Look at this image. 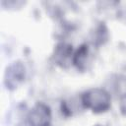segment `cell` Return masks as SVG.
<instances>
[{
  "label": "cell",
  "instance_id": "obj_2",
  "mask_svg": "<svg viewBox=\"0 0 126 126\" xmlns=\"http://www.w3.org/2000/svg\"><path fill=\"white\" fill-rule=\"evenodd\" d=\"M52 113L50 107L44 102H35L27 113L29 126H50Z\"/></svg>",
  "mask_w": 126,
  "mask_h": 126
},
{
  "label": "cell",
  "instance_id": "obj_7",
  "mask_svg": "<svg viewBox=\"0 0 126 126\" xmlns=\"http://www.w3.org/2000/svg\"><path fill=\"white\" fill-rule=\"evenodd\" d=\"M62 112L66 116H72L79 111V109H85L82 103L81 95L79 98H69L67 100H63L61 103Z\"/></svg>",
  "mask_w": 126,
  "mask_h": 126
},
{
  "label": "cell",
  "instance_id": "obj_1",
  "mask_svg": "<svg viewBox=\"0 0 126 126\" xmlns=\"http://www.w3.org/2000/svg\"><path fill=\"white\" fill-rule=\"evenodd\" d=\"M82 103L85 109L94 113H102L107 111L111 106V95L103 88L94 87L85 91L81 94Z\"/></svg>",
  "mask_w": 126,
  "mask_h": 126
},
{
  "label": "cell",
  "instance_id": "obj_3",
  "mask_svg": "<svg viewBox=\"0 0 126 126\" xmlns=\"http://www.w3.org/2000/svg\"><path fill=\"white\" fill-rule=\"evenodd\" d=\"M26 78V68L21 61H14L7 66L4 73V85L9 90L17 89Z\"/></svg>",
  "mask_w": 126,
  "mask_h": 126
},
{
  "label": "cell",
  "instance_id": "obj_8",
  "mask_svg": "<svg viewBox=\"0 0 126 126\" xmlns=\"http://www.w3.org/2000/svg\"><path fill=\"white\" fill-rule=\"evenodd\" d=\"M119 109L121 114L126 116V93L123 94L119 98Z\"/></svg>",
  "mask_w": 126,
  "mask_h": 126
},
{
  "label": "cell",
  "instance_id": "obj_4",
  "mask_svg": "<svg viewBox=\"0 0 126 126\" xmlns=\"http://www.w3.org/2000/svg\"><path fill=\"white\" fill-rule=\"evenodd\" d=\"M74 49L71 43L61 41L54 46L51 54L52 62L62 69H67L73 65Z\"/></svg>",
  "mask_w": 126,
  "mask_h": 126
},
{
  "label": "cell",
  "instance_id": "obj_5",
  "mask_svg": "<svg viewBox=\"0 0 126 126\" xmlns=\"http://www.w3.org/2000/svg\"><path fill=\"white\" fill-rule=\"evenodd\" d=\"M94 53L89 43H83L74 51L73 65L81 72L88 71L94 63Z\"/></svg>",
  "mask_w": 126,
  "mask_h": 126
},
{
  "label": "cell",
  "instance_id": "obj_6",
  "mask_svg": "<svg viewBox=\"0 0 126 126\" xmlns=\"http://www.w3.org/2000/svg\"><path fill=\"white\" fill-rule=\"evenodd\" d=\"M108 29L103 22L95 25L90 32V40L93 46H99L108 40Z\"/></svg>",
  "mask_w": 126,
  "mask_h": 126
}]
</instances>
